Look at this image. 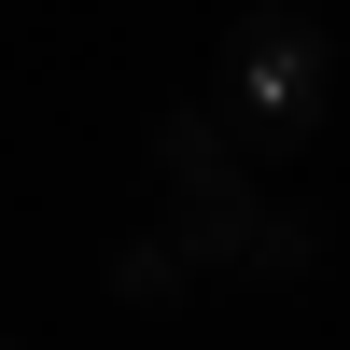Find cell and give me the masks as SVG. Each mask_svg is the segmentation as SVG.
I'll list each match as a JSON object with an SVG mask.
<instances>
[{"instance_id":"cell-7","label":"cell","mask_w":350,"mask_h":350,"mask_svg":"<svg viewBox=\"0 0 350 350\" xmlns=\"http://www.w3.org/2000/svg\"><path fill=\"white\" fill-rule=\"evenodd\" d=\"M295 14H308V0H295Z\"/></svg>"},{"instance_id":"cell-2","label":"cell","mask_w":350,"mask_h":350,"mask_svg":"<svg viewBox=\"0 0 350 350\" xmlns=\"http://www.w3.org/2000/svg\"><path fill=\"white\" fill-rule=\"evenodd\" d=\"M154 183H168V252H183L196 280H211V267H252V239H267V196H252L239 140L211 126V98L154 126Z\"/></svg>"},{"instance_id":"cell-5","label":"cell","mask_w":350,"mask_h":350,"mask_svg":"<svg viewBox=\"0 0 350 350\" xmlns=\"http://www.w3.org/2000/svg\"><path fill=\"white\" fill-rule=\"evenodd\" d=\"M336 70H350V42H336Z\"/></svg>"},{"instance_id":"cell-3","label":"cell","mask_w":350,"mask_h":350,"mask_svg":"<svg viewBox=\"0 0 350 350\" xmlns=\"http://www.w3.org/2000/svg\"><path fill=\"white\" fill-rule=\"evenodd\" d=\"M183 252H168V224H154V239H126V252H112V295H126V308H183Z\"/></svg>"},{"instance_id":"cell-1","label":"cell","mask_w":350,"mask_h":350,"mask_svg":"<svg viewBox=\"0 0 350 350\" xmlns=\"http://www.w3.org/2000/svg\"><path fill=\"white\" fill-rule=\"evenodd\" d=\"M323 112H336V28L295 14V0H252L211 56V126L252 140V154H308Z\"/></svg>"},{"instance_id":"cell-4","label":"cell","mask_w":350,"mask_h":350,"mask_svg":"<svg viewBox=\"0 0 350 350\" xmlns=\"http://www.w3.org/2000/svg\"><path fill=\"white\" fill-rule=\"evenodd\" d=\"M252 267H267V280H308V267H323V224H308V211H267Z\"/></svg>"},{"instance_id":"cell-6","label":"cell","mask_w":350,"mask_h":350,"mask_svg":"<svg viewBox=\"0 0 350 350\" xmlns=\"http://www.w3.org/2000/svg\"><path fill=\"white\" fill-rule=\"evenodd\" d=\"M0 350H14V336H0Z\"/></svg>"}]
</instances>
